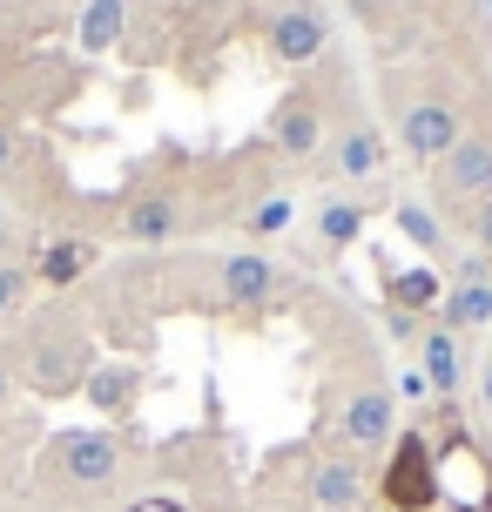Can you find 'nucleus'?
Listing matches in <instances>:
<instances>
[{"label":"nucleus","mask_w":492,"mask_h":512,"mask_svg":"<svg viewBox=\"0 0 492 512\" xmlns=\"http://www.w3.org/2000/svg\"><path fill=\"white\" fill-rule=\"evenodd\" d=\"M115 34H122V0H88V14H81V48L102 54Z\"/></svg>","instance_id":"nucleus-18"},{"label":"nucleus","mask_w":492,"mask_h":512,"mask_svg":"<svg viewBox=\"0 0 492 512\" xmlns=\"http://www.w3.org/2000/svg\"><path fill=\"white\" fill-rule=\"evenodd\" d=\"M290 216H297V203H290V196H263V203L250 209V223H243V230H250V236H284Z\"/></svg>","instance_id":"nucleus-19"},{"label":"nucleus","mask_w":492,"mask_h":512,"mask_svg":"<svg viewBox=\"0 0 492 512\" xmlns=\"http://www.w3.org/2000/svg\"><path fill=\"white\" fill-rule=\"evenodd\" d=\"M418 371H425V384H432L439 398H452V391H459V337L445 331V324L418 337Z\"/></svg>","instance_id":"nucleus-12"},{"label":"nucleus","mask_w":492,"mask_h":512,"mask_svg":"<svg viewBox=\"0 0 492 512\" xmlns=\"http://www.w3.org/2000/svg\"><path fill=\"white\" fill-rule=\"evenodd\" d=\"M270 142L290 155V162H304V155L324 149V115H317L311 95H284L277 115H270Z\"/></svg>","instance_id":"nucleus-8"},{"label":"nucleus","mask_w":492,"mask_h":512,"mask_svg":"<svg viewBox=\"0 0 492 512\" xmlns=\"http://www.w3.org/2000/svg\"><path fill=\"white\" fill-rule=\"evenodd\" d=\"M439 189L459 203H492V135H466L439 162Z\"/></svg>","instance_id":"nucleus-7"},{"label":"nucleus","mask_w":492,"mask_h":512,"mask_svg":"<svg viewBox=\"0 0 492 512\" xmlns=\"http://www.w3.org/2000/svg\"><path fill=\"white\" fill-rule=\"evenodd\" d=\"M445 290H452V283H445L439 270H398V277L385 283L391 310H412V317H432V310L445 304Z\"/></svg>","instance_id":"nucleus-13"},{"label":"nucleus","mask_w":492,"mask_h":512,"mask_svg":"<svg viewBox=\"0 0 492 512\" xmlns=\"http://www.w3.org/2000/svg\"><path fill=\"white\" fill-rule=\"evenodd\" d=\"M122 230H129L135 243H169V236L182 230V209L169 203V196H142V203L122 216Z\"/></svg>","instance_id":"nucleus-14"},{"label":"nucleus","mask_w":492,"mask_h":512,"mask_svg":"<svg viewBox=\"0 0 492 512\" xmlns=\"http://www.w3.org/2000/svg\"><path fill=\"white\" fill-rule=\"evenodd\" d=\"M88 263H95V250H88V243H48V250H41V263H34V277H41V283H75Z\"/></svg>","instance_id":"nucleus-16"},{"label":"nucleus","mask_w":492,"mask_h":512,"mask_svg":"<svg viewBox=\"0 0 492 512\" xmlns=\"http://www.w3.org/2000/svg\"><path fill=\"white\" fill-rule=\"evenodd\" d=\"M398 135H405V155H412V162H425V169H439L445 155L466 142V128H459V108L439 102V95H425V102L405 108V115H398Z\"/></svg>","instance_id":"nucleus-3"},{"label":"nucleus","mask_w":492,"mask_h":512,"mask_svg":"<svg viewBox=\"0 0 492 512\" xmlns=\"http://www.w3.org/2000/svg\"><path fill=\"white\" fill-rule=\"evenodd\" d=\"M479 405L492 411V358H486V371H479Z\"/></svg>","instance_id":"nucleus-25"},{"label":"nucleus","mask_w":492,"mask_h":512,"mask_svg":"<svg viewBox=\"0 0 492 512\" xmlns=\"http://www.w3.org/2000/svg\"><path fill=\"white\" fill-rule=\"evenodd\" d=\"M344 438H351V452H391V438H398V398H391L385 384L351 391V405H344Z\"/></svg>","instance_id":"nucleus-6"},{"label":"nucleus","mask_w":492,"mask_h":512,"mask_svg":"<svg viewBox=\"0 0 492 512\" xmlns=\"http://www.w3.org/2000/svg\"><path fill=\"white\" fill-rule=\"evenodd\" d=\"M7 162H14V142H7V128H0V169H7Z\"/></svg>","instance_id":"nucleus-26"},{"label":"nucleus","mask_w":492,"mask_h":512,"mask_svg":"<svg viewBox=\"0 0 492 512\" xmlns=\"http://www.w3.org/2000/svg\"><path fill=\"white\" fill-rule=\"evenodd\" d=\"M425 391H432V384H425V371H405V378H398V391H391V398H425Z\"/></svg>","instance_id":"nucleus-22"},{"label":"nucleus","mask_w":492,"mask_h":512,"mask_svg":"<svg viewBox=\"0 0 492 512\" xmlns=\"http://www.w3.org/2000/svg\"><path fill=\"white\" fill-rule=\"evenodd\" d=\"M398 230L412 236L418 250H432V256L445 250V223H439V216H432L425 203H418V196H405V203H398Z\"/></svg>","instance_id":"nucleus-17"},{"label":"nucleus","mask_w":492,"mask_h":512,"mask_svg":"<svg viewBox=\"0 0 492 512\" xmlns=\"http://www.w3.org/2000/svg\"><path fill=\"white\" fill-rule=\"evenodd\" d=\"M364 236V209L358 203H324V216H317V243H324V250H351V243H358Z\"/></svg>","instance_id":"nucleus-15"},{"label":"nucleus","mask_w":492,"mask_h":512,"mask_svg":"<svg viewBox=\"0 0 492 512\" xmlns=\"http://www.w3.org/2000/svg\"><path fill=\"white\" fill-rule=\"evenodd\" d=\"M337 176L344 182H385V162H391V149H385V135L371 122H351L344 135H337Z\"/></svg>","instance_id":"nucleus-9"},{"label":"nucleus","mask_w":492,"mask_h":512,"mask_svg":"<svg viewBox=\"0 0 492 512\" xmlns=\"http://www.w3.org/2000/svg\"><path fill=\"white\" fill-rule=\"evenodd\" d=\"M203 7H223V0H203Z\"/></svg>","instance_id":"nucleus-29"},{"label":"nucleus","mask_w":492,"mask_h":512,"mask_svg":"<svg viewBox=\"0 0 492 512\" xmlns=\"http://www.w3.org/2000/svg\"><path fill=\"white\" fill-rule=\"evenodd\" d=\"M122 384H129V371H115V378L102 371V378H95V398H102V405H108V398H122Z\"/></svg>","instance_id":"nucleus-23"},{"label":"nucleus","mask_w":492,"mask_h":512,"mask_svg":"<svg viewBox=\"0 0 492 512\" xmlns=\"http://www.w3.org/2000/svg\"><path fill=\"white\" fill-rule=\"evenodd\" d=\"M439 317H445V331H452V337H459V331H486V324H492V277H486V270H459V283L445 290Z\"/></svg>","instance_id":"nucleus-10"},{"label":"nucleus","mask_w":492,"mask_h":512,"mask_svg":"<svg viewBox=\"0 0 492 512\" xmlns=\"http://www.w3.org/2000/svg\"><path fill=\"white\" fill-rule=\"evenodd\" d=\"M391 331H398V337H425V331H418V317H412V310H391Z\"/></svg>","instance_id":"nucleus-24"},{"label":"nucleus","mask_w":492,"mask_h":512,"mask_svg":"<svg viewBox=\"0 0 492 512\" xmlns=\"http://www.w3.org/2000/svg\"><path fill=\"white\" fill-rule=\"evenodd\" d=\"M0 223H7V209H0Z\"/></svg>","instance_id":"nucleus-30"},{"label":"nucleus","mask_w":492,"mask_h":512,"mask_svg":"<svg viewBox=\"0 0 492 512\" xmlns=\"http://www.w3.org/2000/svg\"><path fill=\"white\" fill-rule=\"evenodd\" d=\"M135 512H176V506H135Z\"/></svg>","instance_id":"nucleus-28"},{"label":"nucleus","mask_w":492,"mask_h":512,"mask_svg":"<svg viewBox=\"0 0 492 512\" xmlns=\"http://www.w3.org/2000/svg\"><path fill=\"white\" fill-rule=\"evenodd\" d=\"M311 499H317L324 512H351V506L364 499V465H358V459H317Z\"/></svg>","instance_id":"nucleus-11"},{"label":"nucleus","mask_w":492,"mask_h":512,"mask_svg":"<svg viewBox=\"0 0 492 512\" xmlns=\"http://www.w3.org/2000/svg\"><path fill=\"white\" fill-rule=\"evenodd\" d=\"M27 283H34V270H14V263H0V317H14V310H21Z\"/></svg>","instance_id":"nucleus-20"},{"label":"nucleus","mask_w":492,"mask_h":512,"mask_svg":"<svg viewBox=\"0 0 492 512\" xmlns=\"http://www.w3.org/2000/svg\"><path fill=\"white\" fill-rule=\"evenodd\" d=\"M472 243H479V250L492 256V203H479V209H472Z\"/></svg>","instance_id":"nucleus-21"},{"label":"nucleus","mask_w":492,"mask_h":512,"mask_svg":"<svg viewBox=\"0 0 492 512\" xmlns=\"http://www.w3.org/2000/svg\"><path fill=\"white\" fill-rule=\"evenodd\" d=\"M122 465H129V452L108 432H54L48 445V479L61 492H108L122 479Z\"/></svg>","instance_id":"nucleus-1"},{"label":"nucleus","mask_w":492,"mask_h":512,"mask_svg":"<svg viewBox=\"0 0 492 512\" xmlns=\"http://www.w3.org/2000/svg\"><path fill=\"white\" fill-rule=\"evenodd\" d=\"M0 405H7V364H0Z\"/></svg>","instance_id":"nucleus-27"},{"label":"nucleus","mask_w":492,"mask_h":512,"mask_svg":"<svg viewBox=\"0 0 492 512\" xmlns=\"http://www.w3.org/2000/svg\"><path fill=\"white\" fill-rule=\"evenodd\" d=\"M284 290V270L270 263L263 250H230L223 263H216V297L230 310H257V304H270Z\"/></svg>","instance_id":"nucleus-5"},{"label":"nucleus","mask_w":492,"mask_h":512,"mask_svg":"<svg viewBox=\"0 0 492 512\" xmlns=\"http://www.w3.org/2000/svg\"><path fill=\"white\" fill-rule=\"evenodd\" d=\"M385 499L398 512H432L439 506V472H432V445L418 432L391 438V465H385Z\"/></svg>","instance_id":"nucleus-2"},{"label":"nucleus","mask_w":492,"mask_h":512,"mask_svg":"<svg viewBox=\"0 0 492 512\" xmlns=\"http://www.w3.org/2000/svg\"><path fill=\"white\" fill-rule=\"evenodd\" d=\"M324 48H331V14H324L317 0H290V7H277V21H270V61L304 68V61H317Z\"/></svg>","instance_id":"nucleus-4"}]
</instances>
